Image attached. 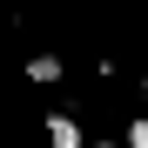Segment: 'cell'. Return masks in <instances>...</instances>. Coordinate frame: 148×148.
<instances>
[{"label":"cell","mask_w":148,"mask_h":148,"mask_svg":"<svg viewBox=\"0 0 148 148\" xmlns=\"http://www.w3.org/2000/svg\"><path fill=\"white\" fill-rule=\"evenodd\" d=\"M47 141H54V148H88V135H81L74 114H47Z\"/></svg>","instance_id":"6da1fadb"},{"label":"cell","mask_w":148,"mask_h":148,"mask_svg":"<svg viewBox=\"0 0 148 148\" xmlns=\"http://www.w3.org/2000/svg\"><path fill=\"white\" fill-rule=\"evenodd\" d=\"M27 74L47 88V81H61V61H54V54H34V61H27Z\"/></svg>","instance_id":"7a4b0ae2"},{"label":"cell","mask_w":148,"mask_h":148,"mask_svg":"<svg viewBox=\"0 0 148 148\" xmlns=\"http://www.w3.org/2000/svg\"><path fill=\"white\" fill-rule=\"evenodd\" d=\"M121 141H128V148H148V121H128V128H121Z\"/></svg>","instance_id":"3957f363"},{"label":"cell","mask_w":148,"mask_h":148,"mask_svg":"<svg viewBox=\"0 0 148 148\" xmlns=\"http://www.w3.org/2000/svg\"><path fill=\"white\" fill-rule=\"evenodd\" d=\"M88 148H128V141H88Z\"/></svg>","instance_id":"277c9868"},{"label":"cell","mask_w":148,"mask_h":148,"mask_svg":"<svg viewBox=\"0 0 148 148\" xmlns=\"http://www.w3.org/2000/svg\"><path fill=\"white\" fill-rule=\"evenodd\" d=\"M141 88H148V67H141Z\"/></svg>","instance_id":"5b68a950"}]
</instances>
